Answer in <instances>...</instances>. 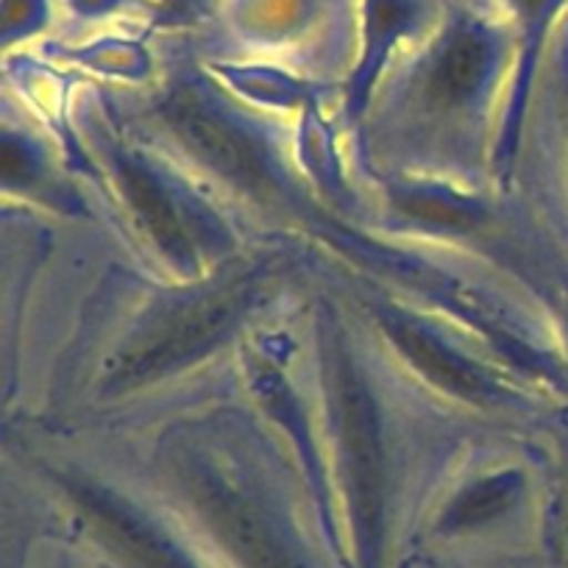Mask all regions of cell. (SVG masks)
Segmentation results:
<instances>
[{
  "label": "cell",
  "instance_id": "1",
  "mask_svg": "<svg viewBox=\"0 0 568 568\" xmlns=\"http://www.w3.org/2000/svg\"><path fill=\"white\" fill-rule=\"evenodd\" d=\"M184 87L168 106V120L179 140L215 173L240 187H262L267 176L265 154L248 131Z\"/></svg>",
  "mask_w": 568,
  "mask_h": 568
},
{
  "label": "cell",
  "instance_id": "2",
  "mask_svg": "<svg viewBox=\"0 0 568 568\" xmlns=\"http://www.w3.org/2000/svg\"><path fill=\"white\" fill-rule=\"evenodd\" d=\"M232 302H210L176 315L171 324H165L160 332H154V337H149L140 348H134L131 357L123 359L120 379H149V376L162 374V371L173 368V365H179L182 359L193 357L199 348L210 346V343L226 329L229 318H232Z\"/></svg>",
  "mask_w": 568,
  "mask_h": 568
},
{
  "label": "cell",
  "instance_id": "3",
  "mask_svg": "<svg viewBox=\"0 0 568 568\" xmlns=\"http://www.w3.org/2000/svg\"><path fill=\"white\" fill-rule=\"evenodd\" d=\"M390 332L393 337L402 343L404 352L409 354V359H413L418 368H424L426 376H433L438 385H444L446 390L468 398H488L490 393H494L490 382L483 379L479 371H474L466 359L452 354L449 348H444L438 341H433L429 335L418 332L415 326L393 324Z\"/></svg>",
  "mask_w": 568,
  "mask_h": 568
},
{
  "label": "cell",
  "instance_id": "4",
  "mask_svg": "<svg viewBox=\"0 0 568 568\" xmlns=\"http://www.w3.org/2000/svg\"><path fill=\"white\" fill-rule=\"evenodd\" d=\"M123 182L129 190V199L134 204V210L140 212V217L149 223L151 234L156 237V243L179 262L190 260V237L184 232V221L179 215L176 204H173L171 195L165 193L156 179L149 176V171H140L136 165L123 168Z\"/></svg>",
  "mask_w": 568,
  "mask_h": 568
},
{
  "label": "cell",
  "instance_id": "5",
  "mask_svg": "<svg viewBox=\"0 0 568 568\" xmlns=\"http://www.w3.org/2000/svg\"><path fill=\"white\" fill-rule=\"evenodd\" d=\"M51 20V0H3V37L23 40Z\"/></svg>",
  "mask_w": 568,
  "mask_h": 568
},
{
  "label": "cell",
  "instance_id": "6",
  "mask_svg": "<svg viewBox=\"0 0 568 568\" xmlns=\"http://www.w3.org/2000/svg\"><path fill=\"white\" fill-rule=\"evenodd\" d=\"M151 0H68V9L84 20H101L112 18V14L125 12V9H136ZM154 7V3H151Z\"/></svg>",
  "mask_w": 568,
  "mask_h": 568
},
{
  "label": "cell",
  "instance_id": "7",
  "mask_svg": "<svg viewBox=\"0 0 568 568\" xmlns=\"http://www.w3.org/2000/svg\"><path fill=\"white\" fill-rule=\"evenodd\" d=\"M151 3H156V9L173 14V18H195L210 7V0H151Z\"/></svg>",
  "mask_w": 568,
  "mask_h": 568
}]
</instances>
